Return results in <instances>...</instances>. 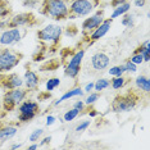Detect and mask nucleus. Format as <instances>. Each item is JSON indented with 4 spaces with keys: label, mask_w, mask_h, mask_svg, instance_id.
<instances>
[{
    "label": "nucleus",
    "mask_w": 150,
    "mask_h": 150,
    "mask_svg": "<svg viewBox=\"0 0 150 150\" xmlns=\"http://www.w3.org/2000/svg\"><path fill=\"white\" fill-rule=\"evenodd\" d=\"M40 13L54 21H63L68 18V3L66 0H41Z\"/></svg>",
    "instance_id": "f257e3e1"
},
{
    "label": "nucleus",
    "mask_w": 150,
    "mask_h": 150,
    "mask_svg": "<svg viewBox=\"0 0 150 150\" xmlns=\"http://www.w3.org/2000/svg\"><path fill=\"white\" fill-rule=\"evenodd\" d=\"M139 104V96L134 91L117 95L112 101V110L114 113H128L134 110Z\"/></svg>",
    "instance_id": "f03ea898"
},
{
    "label": "nucleus",
    "mask_w": 150,
    "mask_h": 150,
    "mask_svg": "<svg viewBox=\"0 0 150 150\" xmlns=\"http://www.w3.org/2000/svg\"><path fill=\"white\" fill-rule=\"evenodd\" d=\"M96 5L98 3L95 0H72L68 5V18L76 19L90 16Z\"/></svg>",
    "instance_id": "7ed1b4c3"
},
{
    "label": "nucleus",
    "mask_w": 150,
    "mask_h": 150,
    "mask_svg": "<svg viewBox=\"0 0 150 150\" xmlns=\"http://www.w3.org/2000/svg\"><path fill=\"white\" fill-rule=\"evenodd\" d=\"M27 94H28V91L26 88H23V86L12 88V90H6V93L3 96V108H4V110L5 112L14 110L27 98Z\"/></svg>",
    "instance_id": "20e7f679"
},
{
    "label": "nucleus",
    "mask_w": 150,
    "mask_h": 150,
    "mask_svg": "<svg viewBox=\"0 0 150 150\" xmlns=\"http://www.w3.org/2000/svg\"><path fill=\"white\" fill-rule=\"evenodd\" d=\"M63 27L59 25H55V23H49V25L44 26L42 28H40L37 31V39L42 42L46 44H53L55 45L60 41L63 36Z\"/></svg>",
    "instance_id": "39448f33"
},
{
    "label": "nucleus",
    "mask_w": 150,
    "mask_h": 150,
    "mask_svg": "<svg viewBox=\"0 0 150 150\" xmlns=\"http://www.w3.org/2000/svg\"><path fill=\"white\" fill-rule=\"evenodd\" d=\"M21 62V55L12 49H0V74L11 72Z\"/></svg>",
    "instance_id": "423d86ee"
},
{
    "label": "nucleus",
    "mask_w": 150,
    "mask_h": 150,
    "mask_svg": "<svg viewBox=\"0 0 150 150\" xmlns=\"http://www.w3.org/2000/svg\"><path fill=\"white\" fill-rule=\"evenodd\" d=\"M17 108H18V121L21 123H26V122L32 121L39 114V110H40L37 101L27 100V99H25Z\"/></svg>",
    "instance_id": "0eeeda50"
},
{
    "label": "nucleus",
    "mask_w": 150,
    "mask_h": 150,
    "mask_svg": "<svg viewBox=\"0 0 150 150\" xmlns=\"http://www.w3.org/2000/svg\"><path fill=\"white\" fill-rule=\"evenodd\" d=\"M85 58V50L80 49L71 57L69 62L66 66L64 74L69 78H77V76L81 72V66H82V60Z\"/></svg>",
    "instance_id": "6e6552de"
},
{
    "label": "nucleus",
    "mask_w": 150,
    "mask_h": 150,
    "mask_svg": "<svg viewBox=\"0 0 150 150\" xmlns=\"http://www.w3.org/2000/svg\"><path fill=\"white\" fill-rule=\"evenodd\" d=\"M22 40V31L18 27H8L0 33V45L1 46H13Z\"/></svg>",
    "instance_id": "1a4fd4ad"
},
{
    "label": "nucleus",
    "mask_w": 150,
    "mask_h": 150,
    "mask_svg": "<svg viewBox=\"0 0 150 150\" xmlns=\"http://www.w3.org/2000/svg\"><path fill=\"white\" fill-rule=\"evenodd\" d=\"M36 23V18L31 12H23L8 18V27H31Z\"/></svg>",
    "instance_id": "9d476101"
},
{
    "label": "nucleus",
    "mask_w": 150,
    "mask_h": 150,
    "mask_svg": "<svg viewBox=\"0 0 150 150\" xmlns=\"http://www.w3.org/2000/svg\"><path fill=\"white\" fill-rule=\"evenodd\" d=\"M104 21V13L103 12H96L95 14L87 16V18L85 19L81 25V28H82L83 33H90L91 31H94L96 27L100 25L101 22Z\"/></svg>",
    "instance_id": "9b49d317"
},
{
    "label": "nucleus",
    "mask_w": 150,
    "mask_h": 150,
    "mask_svg": "<svg viewBox=\"0 0 150 150\" xmlns=\"http://www.w3.org/2000/svg\"><path fill=\"white\" fill-rule=\"evenodd\" d=\"M0 85L4 90H12V88H17V87H22L23 86V78L17 73H9L1 76L0 80Z\"/></svg>",
    "instance_id": "f8f14e48"
},
{
    "label": "nucleus",
    "mask_w": 150,
    "mask_h": 150,
    "mask_svg": "<svg viewBox=\"0 0 150 150\" xmlns=\"http://www.w3.org/2000/svg\"><path fill=\"white\" fill-rule=\"evenodd\" d=\"M112 23H113V19H110V18L105 19L104 18V21L101 22L94 31H91L90 33H88V39H90V41L95 42V41H98V40L103 39V37L109 32V30H110V27H112Z\"/></svg>",
    "instance_id": "ddd939ff"
},
{
    "label": "nucleus",
    "mask_w": 150,
    "mask_h": 150,
    "mask_svg": "<svg viewBox=\"0 0 150 150\" xmlns=\"http://www.w3.org/2000/svg\"><path fill=\"white\" fill-rule=\"evenodd\" d=\"M109 64H110V57L103 52H98L91 57V67L95 71L101 72V71L107 69L109 67Z\"/></svg>",
    "instance_id": "4468645a"
},
{
    "label": "nucleus",
    "mask_w": 150,
    "mask_h": 150,
    "mask_svg": "<svg viewBox=\"0 0 150 150\" xmlns=\"http://www.w3.org/2000/svg\"><path fill=\"white\" fill-rule=\"evenodd\" d=\"M40 83V77L35 71L32 69H27L25 72V76H23V85H25L27 91H32L36 90L37 86Z\"/></svg>",
    "instance_id": "2eb2a0df"
},
{
    "label": "nucleus",
    "mask_w": 150,
    "mask_h": 150,
    "mask_svg": "<svg viewBox=\"0 0 150 150\" xmlns=\"http://www.w3.org/2000/svg\"><path fill=\"white\" fill-rule=\"evenodd\" d=\"M83 94H85L83 88H81L80 86L73 87V88H71V90L66 91L59 99H57V100L54 101V107H58V105H60L63 101L69 100V99H72V98H81V96H83Z\"/></svg>",
    "instance_id": "dca6fc26"
},
{
    "label": "nucleus",
    "mask_w": 150,
    "mask_h": 150,
    "mask_svg": "<svg viewBox=\"0 0 150 150\" xmlns=\"http://www.w3.org/2000/svg\"><path fill=\"white\" fill-rule=\"evenodd\" d=\"M17 132H18V128L16 126H12V125L3 126L0 128V142H6L9 140H12L17 135Z\"/></svg>",
    "instance_id": "f3484780"
},
{
    "label": "nucleus",
    "mask_w": 150,
    "mask_h": 150,
    "mask_svg": "<svg viewBox=\"0 0 150 150\" xmlns=\"http://www.w3.org/2000/svg\"><path fill=\"white\" fill-rule=\"evenodd\" d=\"M131 11V3L129 1H126V3H122V4H119L117 6H114L113 8V12H112V14L109 18L110 19H115V18H119V17H122L126 13H128Z\"/></svg>",
    "instance_id": "a211bd4d"
},
{
    "label": "nucleus",
    "mask_w": 150,
    "mask_h": 150,
    "mask_svg": "<svg viewBox=\"0 0 150 150\" xmlns=\"http://www.w3.org/2000/svg\"><path fill=\"white\" fill-rule=\"evenodd\" d=\"M135 85L140 91H142V93L148 94L150 91V80H149L148 76H144V74L137 76L135 78Z\"/></svg>",
    "instance_id": "6ab92c4d"
},
{
    "label": "nucleus",
    "mask_w": 150,
    "mask_h": 150,
    "mask_svg": "<svg viewBox=\"0 0 150 150\" xmlns=\"http://www.w3.org/2000/svg\"><path fill=\"white\" fill-rule=\"evenodd\" d=\"M135 53H140L142 55L144 62H149L150 60V41L149 40H145V41L137 47V50H136Z\"/></svg>",
    "instance_id": "aec40b11"
},
{
    "label": "nucleus",
    "mask_w": 150,
    "mask_h": 150,
    "mask_svg": "<svg viewBox=\"0 0 150 150\" xmlns=\"http://www.w3.org/2000/svg\"><path fill=\"white\" fill-rule=\"evenodd\" d=\"M108 87H110V80L105 77L99 78L94 82V91H96V93H101V91L107 90Z\"/></svg>",
    "instance_id": "412c9836"
},
{
    "label": "nucleus",
    "mask_w": 150,
    "mask_h": 150,
    "mask_svg": "<svg viewBox=\"0 0 150 150\" xmlns=\"http://www.w3.org/2000/svg\"><path fill=\"white\" fill-rule=\"evenodd\" d=\"M122 26H125L126 28H132V27L135 26L136 23V16L134 14V13H126V14L122 16Z\"/></svg>",
    "instance_id": "4be33fe9"
},
{
    "label": "nucleus",
    "mask_w": 150,
    "mask_h": 150,
    "mask_svg": "<svg viewBox=\"0 0 150 150\" xmlns=\"http://www.w3.org/2000/svg\"><path fill=\"white\" fill-rule=\"evenodd\" d=\"M126 82H127V78L125 76H119V77H113L110 80V86L113 90H121L125 87Z\"/></svg>",
    "instance_id": "5701e85b"
},
{
    "label": "nucleus",
    "mask_w": 150,
    "mask_h": 150,
    "mask_svg": "<svg viewBox=\"0 0 150 150\" xmlns=\"http://www.w3.org/2000/svg\"><path fill=\"white\" fill-rule=\"evenodd\" d=\"M11 16V6L6 0H0V19H6Z\"/></svg>",
    "instance_id": "b1692460"
},
{
    "label": "nucleus",
    "mask_w": 150,
    "mask_h": 150,
    "mask_svg": "<svg viewBox=\"0 0 150 150\" xmlns=\"http://www.w3.org/2000/svg\"><path fill=\"white\" fill-rule=\"evenodd\" d=\"M60 85V78L59 77H52L45 82V90L47 93H52Z\"/></svg>",
    "instance_id": "393cba45"
},
{
    "label": "nucleus",
    "mask_w": 150,
    "mask_h": 150,
    "mask_svg": "<svg viewBox=\"0 0 150 150\" xmlns=\"http://www.w3.org/2000/svg\"><path fill=\"white\" fill-rule=\"evenodd\" d=\"M108 73L110 74L112 77H119V76H123L126 73V69H125V66L121 64V66H113L109 68Z\"/></svg>",
    "instance_id": "a878e982"
},
{
    "label": "nucleus",
    "mask_w": 150,
    "mask_h": 150,
    "mask_svg": "<svg viewBox=\"0 0 150 150\" xmlns=\"http://www.w3.org/2000/svg\"><path fill=\"white\" fill-rule=\"evenodd\" d=\"M42 136H44V128H36L28 135V141L30 142H39Z\"/></svg>",
    "instance_id": "bb28decb"
},
{
    "label": "nucleus",
    "mask_w": 150,
    "mask_h": 150,
    "mask_svg": "<svg viewBox=\"0 0 150 150\" xmlns=\"http://www.w3.org/2000/svg\"><path fill=\"white\" fill-rule=\"evenodd\" d=\"M98 100H99V93H96V91H91V93H88L87 96L85 98L83 103H85V105L90 107V105H94Z\"/></svg>",
    "instance_id": "cd10ccee"
},
{
    "label": "nucleus",
    "mask_w": 150,
    "mask_h": 150,
    "mask_svg": "<svg viewBox=\"0 0 150 150\" xmlns=\"http://www.w3.org/2000/svg\"><path fill=\"white\" fill-rule=\"evenodd\" d=\"M78 115H80V112H78L77 109L72 108V109H69V110H67L66 113H64L63 119H64V122H72L78 117Z\"/></svg>",
    "instance_id": "c85d7f7f"
},
{
    "label": "nucleus",
    "mask_w": 150,
    "mask_h": 150,
    "mask_svg": "<svg viewBox=\"0 0 150 150\" xmlns=\"http://www.w3.org/2000/svg\"><path fill=\"white\" fill-rule=\"evenodd\" d=\"M41 4V0H22V6L26 9H36Z\"/></svg>",
    "instance_id": "c756f323"
},
{
    "label": "nucleus",
    "mask_w": 150,
    "mask_h": 150,
    "mask_svg": "<svg viewBox=\"0 0 150 150\" xmlns=\"http://www.w3.org/2000/svg\"><path fill=\"white\" fill-rule=\"evenodd\" d=\"M123 66H125L126 72H128V73H136L137 72V66H136L135 63H132L129 59L123 64Z\"/></svg>",
    "instance_id": "7c9ffc66"
},
{
    "label": "nucleus",
    "mask_w": 150,
    "mask_h": 150,
    "mask_svg": "<svg viewBox=\"0 0 150 150\" xmlns=\"http://www.w3.org/2000/svg\"><path fill=\"white\" fill-rule=\"evenodd\" d=\"M90 125H91V121H82V122H80V125H77V127H76V132H83V131H86V129L90 127Z\"/></svg>",
    "instance_id": "2f4dec72"
},
{
    "label": "nucleus",
    "mask_w": 150,
    "mask_h": 150,
    "mask_svg": "<svg viewBox=\"0 0 150 150\" xmlns=\"http://www.w3.org/2000/svg\"><path fill=\"white\" fill-rule=\"evenodd\" d=\"M129 60H131L132 63H135L136 66H139V64H142L144 63V59H142V55L140 53H134V55L129 58Z\"/></svg>",
    "instance_id": "473e14b6"
},
{
    "label": "nucleus",
    "mask_w": 150,
    "mask_h": 150,
    "mask_svg": "<svg viewBox=\"0 0 150 150\" xmlns=\"http://www.w3.org/2000/svg\"><path fill=\"white\" fill-rule=\"evenodd\" d=\"M85 107H86V105H85V103H83V100H76L73 103V107L72 108H74V109H77L78 112H82V110H85Z\"/></svg>",
    "instance_id": "72a5a7b5"
},
{
    "label": "nucleus",
    "mask_w": 150,
    "mask_h": 150,
    "mask_svg": "<svg viewBox=\"0 0 150 150\" xmlns=\"http://www.w3.org/2000/svg\"><path fill=\"white\" fill-rule=\"evenodd\" d=\"M55 122H57V118L54 117V115L50 114V115H47V117H46V122H45V125L47 126V127H49V126H53L54 123H55Z\"/></svg>",
    "instance_id": "f704fd0d"
},
{
    "label": "nucleus",
    "mask_w": 150,
    "mask_h": 150,
    "mask_svg": "<svg viewBox=\"0 0 150 150\" xmlns=\"http://www.w3.org/2000/svg\"><path fill=\"white\" fill-rule=\"evenodd\" d=\"M42 139V137H41ZM52 136H46V137H44L42 140H41V142H40V146H45V145H49L50 144V142H52Z\"/></svg>",
    "instance_id": "c9c22d12"
},
{
    "label": "nucleus",
    "mask_w": 150,
    "mask_h": 150,
    "mask_svg": "<svg viewBox=\"0 0 150 150\" xmlns=\"http://www.w3.org/2000/svg\"><path fill=\"white\" fill-rule=\"evenodd\" d=\"M83 91L85 93H91V91H94V82H87L86 85H85L83 87Z\"/></svg>",
    "instance_id": "e433bc0d"
},
{
    "label": "nucleus",
    "mask_w": 150,
    "mask_h": 150,
    "mask_svg": "<svg viewBox=\"0 0 150 150\" xmlns=\"http://www.w3.org/2000/svg\"><path fill=\"white\" fill-rule=\"evenodd\" d=\"M146 4V0H134V5L136 8H144Z\"/></svg>",
    "instance_id": "4c0bfd02"
},
{
    "label": "nucleus",
    "mask_w": 150,
    "mask_h": 150,
    "mask_svg": "<svg viewBox=\"0 0 150 150\" xmlns=\"http://www.w3.org/2000/svg\"><path fill=\"white\" fill-rule=\"evenodd\" d=\"M126 1H128V0H110V5H112V8H114V6L122 4V3H126Z\"/></svg>",
    "instance_id": "58836bf2"
},
{
    "label": "nucleus",
    "mask_w": 150,
    "mask_h": 150,
    "mask_svg": "<svg viewBox=\"0 0 150 150\" xmlns=\"http://www.w3.org/2000/svg\"><path fill=\"white\" fill-rule=\"evenodd\" d=\"M39 148H40L39 142H32L31 145H28V148H27V149H28V150H37Z\"/></svg>",
    "instance_id": "ea45409f"
},
{
    "label": "nucleus",
    "mask_w": 150,
    "mask_h": 150,
    "mask_svg": "<svg viewBox=\"0 0 150 150\" xmlns=\"http://www.w3.org/2000/svg\"><path fill=\"white\" fill-rule=\"evenodd\" d=\"M23 146V144H21V142H19V144H12L11 145V149L12 150H17V149H21Z\"/></svg>",
    "instance_id": "a19ab883"
},
{
    "label": "nucleus",
    "mask_w": 150,
    "mask_h": 150,
    "mask_svg": "<svg viewBox=\"0 0 150 150\" xmlns=\"http://www.w3.org/2000/svg\"><path fill=\"white\" fill-rule=\"evenodd\" d=\"M88 115H90V117H96V115H98V112L91 110V112H88Z\"/></svg>",
    "instance_id": "79ce46f5"
},
{
    "label": "nucleus",
    "mask_w": 150,
    "mask_h": 150,
    "mask_svg": "<svg viewBox=\"0 0 150 150\" xmlns=\"http://www.w3.org/2000/svg\"><path fill=\"white\" fill-rule=\"evenodd\" d=\"M66 1H67V3H68V1H69V0H66ZM71 1H72V0H71Z\"/></svg>",
    "instance_id": "37998d69"
}]
</instances>
